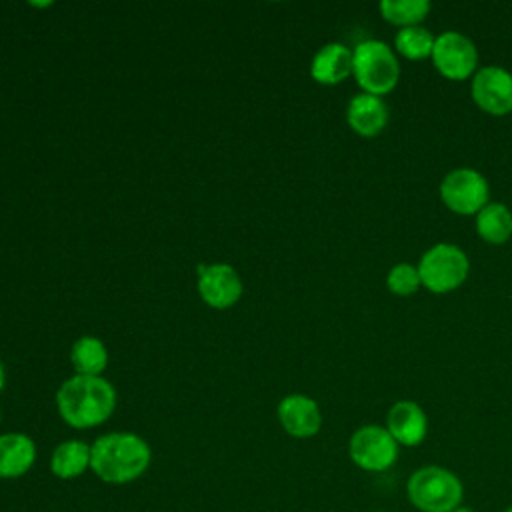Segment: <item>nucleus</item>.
Segmentation results:
<instances>
[{
    "instance_id": "1",
    "label": "nucleus",
    "mask_w": 512,
    "mask_h": 512,
    "mask_svg": "<svg viewBox=\"0 0 512 512\" xmlns=\"http://www.w3.org/2000/svg\"><path fill=\"white\" fill-rule=\"evenodd\" d=\"M150 462L148 442L132 432H110L90 444V470L106 484L134 482Z\"/></svg>"
},
{
    "instance_id": "2",
    "label": "nucleus",
    "mask_w": 512,
    "mask_h": 512,
    "mask_svg": "<svg viewBox=\"0 0 512 512\" xmlns=\"http://www.w3.org/2000/svg\"><path fill=\"white\" fill-rule=\"evenodd\" d=\"M56 406L64 422L72 428H94L114 412L116 392L100 376L76 374L58 388Z\"/></svg>"
},
{
    "instance_id": "3",
    "label": "nucleus",
    "mask_w": 512,
    "mask_h": 512,
    "mask_svg": "<svg viewBox=\"0 0 512 512\" xmlns=\"http://www.w3.org/2000/svg\"><path fill=\"white\" fill-rule=\"evenodd\" d=\"M406 494L420 512H450L462 504L464 486L452 470L430 464L410 474Z\"/></svg>"
},
{
    "instance_id": "4",
    "label": "nucleus",
    "mask_w": 512,
    "mask_h": 512,
    "mask_svg": "<svg viewBox=\"0 0 512 512\" xmlns=\"http://www.w3.org/2000/svg\"><path fill=\"white\" fill-rule=\"evenodd\" d=\"M352 74L366 94L384 96L400 80L396 52L382 40H364L352 52Z\"/></svg>"
},
{
    "instance_id": "5",
    "label": "nucleus",
    "mask_w": 512,
    "mask_h": 512,
    "mask_svg": "<svg viewBox=\"0 0 512 512\" xmlns=\"http://www.w3.org/2000/svg\"><path fill=\"white\" fill-rule=\"evenodd\" d=\"M470 272L468 256L462 248L448 242H438L428 248L420 262L418 274L424 288L434 294H446L464 284Z\"/></svg>"
},
{
    "instance_id": "6",
    "label": "nucleus",
    "mask_w": 512,
    "mask_h": 512,
    "mask_svg": "<svg viewBox=\"0 0 512 512\" xmlns=\"http://www.w3.org/2000/svg\"><path fill=\"white\" fill-rule=\"evenodd\" d=\"M488 180L474 168H454L440 182L444 206L456 214L472 216L488 204Z\"/></svg>"
},
{
    "instance_id": "7",
    "label": "nucleus",
    "mask_w": 512,
    "mask_h": 512,
    "mask_svg": "<svg viewBox=\"0 0 512 512\" xmlns=\"http://www.w3.org/2000/svg\"><path fill=\"white\" fill-rule=\"evenodd\" d=\"M348 454L358 468L366 472H384L398 458V442L386 426L366 424L350 436Z\"/></svg>"
},
{
    "instance_id": "8",
    "label": "nucleus",
    "mask_w": 512,
    "mask_h": 512,
    "mask_svg": "<svg viewBox=\"0 0 512 512\" xmlns=\"http://www.w3.org/2000/svg\"><path fill=\"white\" fill-rule=\"evenodd\" d=\"M434 68L448 80H466L478 70V50L474 42L456 30L436 36L432 48Z\"/></svg>"
},
{
    "instance_id": "9",
    "label": "nucleus",
    "mask_w": 512,
    "mask_h": 512,
    "mask_svg": "<svg viewBox=\"0 0 512 512\" xmlns=\"http://www.w3.org/2000/svg\"><path fill=\"white\" fill-rule=\"evenodd\" d=\"M470 94L474 104L492 116L512 112V72L502 66H482L472 76Z\"/></svg>"
},
{
    "instance_id": "10",
    "label": "nucleus",
    "mask_w": 512,
    "mask_h": 512,
    "mask_svg": "<svg viewBox=\"0 0 512 512\" xmlns=\"http://www.w3.org/2000/svg\"><path fill=\"white\" fill-rule=\"evenodd\" d=\"M198 290L212 308H228L238 302L242 294V280L228 264L198 266Z\"/></svg>"
},
{
    "instance_id": "11",
    "label": "nucleus",
    "mask_w": 512,
    "mask_h": 512,
    "mask_svg": "<svg viewBox=\"0 0 512 512\" xmlns=\"http://www.w3.org/2000/svg\"><path fill=\"white\" fill-rule=\"evenodd\" d=\"M278 420L282 428L294 438H310L322 426L318 404L304 394H290L278 404Z\"/></svg>"
},
{
    "instance_id": "12",
    "label": "nucleus",
    "mask_w": 512,
    "mask_h": 512,
    "mask_svg": "<svg viewBox=\"0 0 512 512\" xmlns=\"http://www.w3.org/2000/svg\"><path fill=\"white\" fill-rule=\"evenodd\" d=\"M386 430L398 446H418L428 434V418L416 402L398 400L388 410Z\"/></svg>"
},
{
    "instance_id": "13",
    "label": "nucleus",
    "mask_w": 512,
    "mask_h": 512,
    "mask_svg": "<svg viewBox=\"0 0 512 512\" xmlns=\"http://www.w3.org/2000/svg\"><path fill=\"white\" fill-rule=\"evenodd\" d=\"M348 126L366 138L378 136L388 124V106L380 96L374 94H356L346 108Z\"/></svg>"
},
{
    "instance_id": "14",
    "label": "nucleus",
    "mask_w": 512,
    "mask_h": 512,
    "mask_svg": "<svg viewBox=\"0 0 512 512\" xmlns=\"http://www.w3.org/2000/svg\"><path fill=\"white\" fill-rule=\"evenodd\" d=\"M36 460V444L30 436L8 432L0 436V478L12 480L24 476Z\"/></svg>"
},
{
    "instance_id": "15",
    "label": "nucleus",
    "mask_w": 512,
    "mask_h": 512,
    "mask_svg": "<svg viewBox=\"0 0 512 512\" xmlns=\"http://www.w3.org/2000/svg\"><path fill=\"white\" fill-rule=\"evenodd\" d=\"M310 74L320 84H338L352 74V50L340 42L324 44L312 58Z\"/></svg>"
},
{
    "instance_id": "16",
    "label": "nucleus",
    "mask_w": 512,
    "mask_h": 512,
    "mask_svg": "<svg viewBox=\"0 0 512 512\" xmlns=\"http://www.w3.org/2000/svg\"><path fill=\"white\" fill-rule=\"evenodd\" d=\"M90 468V446L82 440L60 442L50 456V472L60 480L82 476Z\"/></svg>"
},
{
    "instance_id": "17",
    "label": "nucleus",
    "mask_w": 512,
    "mask_h": 512,
    "mask_svg": "<svg viewBox=\"0 0 512 512\" xmlns=\"http://www.w3.org/2000/svg\"><path fill=\"white\" fill-rule=\"evenodd\" d=\"M476 232L488 244H504L512 236V212L502 202H488L476 214Z\"/></svg>"
},
{
    "instance_id": "18",
    "label": "nucleus",
    "mask_w": 512,
    "mask_h": 512,
    "mask_svg": "<svg viewBox=\"0 0 512 512\" xmlns=\"http://www.w3.org/2000/svg\"><path fill=\"white\" fill-rule=\"evenodd\" d=\"M72 364L82 376H98L108 362L104 344L94 336H82L74 342L70 352Z\"/></svg>"
},
{
    "instance_id": "19",
    "label": "nucleus",
    "mask_w": 512,
    "mask_h": 512,
    "mask_svg": "<svg viewBox=\"0 0 512 512\" xmlns=\"http://www.w3.org/2000/svg\"><path fill=\"white\" fill-rule=\"evenodd\" d=\"M380 16L400 28L418 26L430 12L428 0H382L378 4Z\"/></svg>"
},
{
    "instance_id": "20",
    "label": "nucleus",
    "mask_w": 512,
    "mask_h": 512,
    "mask_svg": "<svg viewBox=\"0 0 512 512\" xmlns=\"http://www.w3.org/2000/svg\"><path fill=\"white\" fill-rule=\"evenodd\" d=\"M434 40H436V36L422 24L406 26L396 32L394 48L398 54H402L408 60H424V58L432 56Z\"/></svg>"
},
{
    "instance_id": "21",
    "label": "nucleus",
    "mask_w": 512,
    "mask_h": 512,
    "mask_svg": "<svg viewBox=\"0 0 512 512\" xmlns=\"http://www.w3.org/2000/svg\"><path fill=\"white\" fill-rule=\"evenodd\" d=\"M386 286L396 296H410V294H414L422 286L420 274H418V266H414L410 262L394 264L388 270Z\"/></svg>"
},
{
    "instance_id": "22",
    "label": "nucleus",
    "mask_w": 512,
    "mask_h": 512,
    "mask_svg": "<svg viewBox=\"0 0 512 512\" xmlns=\"http://www.w3.org/2000/svg\"><path fill=\"white\" fill-rule=\"evenodd\" d=\"M450 512H474V510H472V508H466V506H462V504H460L458 508H454V510H450Z\"/></svg>"
},
{
    "instance_id": "23",
    "label": "nucleus",
    "mask_w": 512,
    "mask_h": 512,
    "mask_svg": "<svg viewBox=\"0 0 512 512\" xmlns=\"http://www.w3.org/2000/svg\"><path fill=\"white\" fill-rule=\"evenodd\" d=\"M4 378H6V374H4V366H2V362H0V390H2V386H4Z\"/></svg>"
},
{
    "instance_id": "24",
    "label": "nucleus",
    "mask_w": 512,
    "mask_h": 512,
    "mask_svg": "<svg viewBox=\"0 0 512 512\" xmlns=\"http://www.w3.org/2000/svg\"><path fill=\"white\" fill-rule=\"evenodd\" d=\"M506 512H512V508H508V510H506Z\"/></svg>"
}]
</instances>
